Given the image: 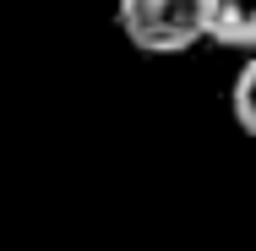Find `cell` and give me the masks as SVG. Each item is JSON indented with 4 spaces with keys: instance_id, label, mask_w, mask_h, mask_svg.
<instances>
[{
    "instance_id": "6da1fadb",
    "label": "cell",
    "mask_w": 256,
    "mask_h": 251,
    "mask_svg": "<svg viewBox=\"0 0 256 251\" xmlns=\"http://www.w3.org/2000/svg\"><path fill=\"white\" fill-rule=\"evenodd\" d=\"M114 28L142 55H186L207 44L202 0H114Z\"/></svg>"
},
{
    "instance_id": "7a4b0ae2",
    "label": "cell",
    "mask_w": 256,
    "mask_h": 251,
    "mask_svg": "<svg viewBox=\"0 0 256 251\" xmlns=\"http://www.w3.org/2000/svg\"><path fill=\"white\" fill-rule=\"evenodd\" d=\"M207 6V39L234 55L256 50V0H202Z\"/></svg>"
},
{
    "instance_id": "3957f363",
    "label": "cell",
    "mask_w": 256,
    "mask_h": 251,
    "mask_svg": "<svg viewBox=\"0 0 256 251\" xmlns=\"http://www.w3.org/2000/svg\"><path fill=\"white\" fill-rule=\"evenodd\" d=\"M251 88H256V60L246 55V60H240V71H234V93H229V104H234V126H240L246 137H256V104H251Z\"/></svg>"
}]
</instances>
